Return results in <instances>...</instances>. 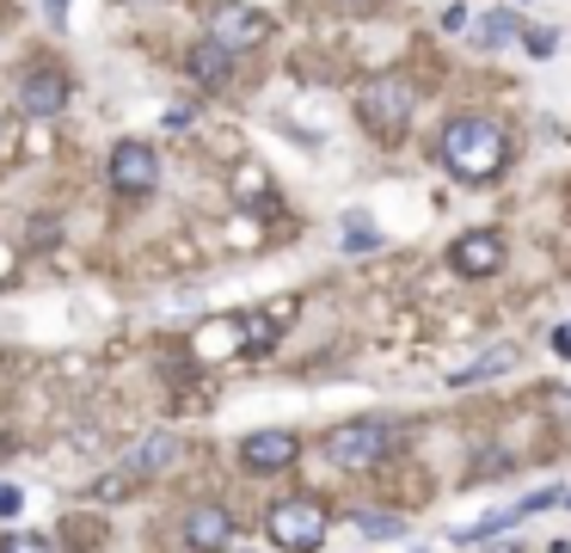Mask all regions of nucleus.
Returning <instances> with one entry per match:
<instances>
[{"mask_svg":"<svg viewBox=\"0 0 571 553\" xmlns=\"http://www.w3.org/2000/svg\"><path fill=\"white\" fill-rule=\"evenodd\" d=\"M510 160V142H504V123L492 117H455L443 129V167L455 172L461 184H486L498 179Z\"/></svg>","mask_w":571,"mask_h":553,"instance_id":"obj_1","label":"nucleus"},{"mask_svg":"<svg viewBox=\"0 0 571 553\" xmlns=\"http://www.w3.org/2000/svg\"><path fill=\"white\" fill-rule=\"evenodd\" d=\"M326 505L320 498H277L271 505V517H264V535H271V548L283 553H313L326 548Z\"/></svg>","mask_w":571,"mask_h":553,"instance_id":"obj_2","label":"nucleus"},{"mask_svg":"<svg viewBox=\"0 0 571 553\" xmlns=\"http://www.w3.org/2000/svg\"><path fill=\"white\" fill-rule=\"evenodd\" d=\"M387 443H393V425H387V418H351V425H339L326 437V461L344 467V474H369L375 461L387 455Z\"/></svg>","mask_w":571,"mask_h":553,"instance_id":"obj_3","label":"nucleus"},{"mask_svg":"<svg viewBox=\"0 0 571 553\" xmlns=\"http://www.w3.org/2000/svg\"><path fill=\"white\" fill-rule=\"evenodd\" d=\"M412 105H418V87L406 75H381L375 87H363V117L381 129V136H400L412 123Z\"/></svg>","mask_w":571,"mask_h":553,"instance_id":"obj_4","label":"nucleus"},{"mask_svg":"<svg viewBox=\"0 0 571 553\" xmlns=\"http://www.w3.org/2000/svg\"><path fill=\"white\" fill-rule=\"evenodd\" d=\"M264 37H271V19L252 13V7H216V13H209V44H221L228 56L259 49Z\"/></svg>","mask_w":571,"mask_h":553,"instance_id":"obj_5","label":"nucleus"},{"mask_svg":"<svg viewBox=\"0 0 571 553\" xmlns=\"http://www.w3.org/2000/svg\"><path fill=\"white\" fill-rule=\"evenodd\" d=\"M179 541L191 553H221V548H233V517L221 505H191L179 517Z\"/></svg>","mask_w":571,"mask_h":553,"instance_id":"obj_6","label":"nucleus"},{"mask_svg":"<svg viewBox=\"0 0 571 553\" xmlns=\"http://www.w3.org/2000/svg\"><path fill=\"white\" fill-rule=\"evenodd\" d=\"M111 184H117V191H129V198L155 191V184H160L155 148H148V142H117V148H111Z\"/></svg>","mask_w":571,"mask_h":553,"instance_id":"obj_7","label":"nucleus"},{"mask_svg":"<svg viewBox=\"0 0 571 553\" xmlns=\"http://www.w3.org/2000/svg\"><path fill=\"white\" fill-rule=\"evenodd\" d=\"M295 455H301L295 430H252L240 443V467H252V474H283V467H295Z\"/></svg>","mask_w":571,"mask_h":553,"instance_id":"obj_8","label":"nucleus"},{"mask_svg":"<svg viewBox=\"0 0 571 553\" xmlns=\"http://www.w3.org/2000/svg\"><path fill=\"white\" fill-rule=\"evenodd\" d=\"M448 264H455L461 276H498L504 271V234H492V228L461 234V240L448 246Z\"/></svg>","mask_w":571,"mask_h":553,"instance_id":"obj_9","label":"nucleus"},{"mask_svg":"<svg viewBox=\"0 0 571 553\" xmlns=\"http://www.w3.org/2000/svg\"><path fill=\"white\" fill-rule=\"evenodd\" d=\"M62 105H68L62 68H25V75H19V111H25V117H56Z\"/></svg>","mask_w":571,"mask_h":553,"instance_id":"obj_10","label":"nucleus"},{"mask_svg":"<svg viewBox=\"0 0 571 553\" xmlns=\"http://www.w3.org/2000/svg\"><path fill=\"white\" fill-rule=\"evenodd\" d=\"M185 68H191V80H203L209 92H216V87H228V80H233V56H228L221 44H209V37H203V44L185 56Z\"/></svg>","mask_w":571,"mask_h":553,"instance_id":"obj_11","label":"nucleus"},{"mask_svg":"<svg viewBox=\"0 0 571 553\" xmlns=\"http://www.w3.org/2000/svg\"><path fill=\"white\" fill-rule=\"evenodd\" d=\"M172 461H179V430H155V437L129 455V474H167Z\"/></svg>","mask_w":571,"mask_h":553,"instance_id":"obj_12","label":"nucleus"},{"mask_svg":"<svg viewBox=\"0 0 571 553\" xmlns=\"http://www.w3.org/2000/svg\"><path fill=\"white\" fill-rule=\"evenodd\" d=\"M516 363V351H510V345H492V351L486 357H473V363L461 369V375H455V387H473V382H492L498 369H510Z\"/></svg>","mask_w":571,"mask_h":553,"instance_id":"obj_13","label":"nucleus"},{"mask_svg":"<svg viewBox=\"0 0 571 553\" xmlns=\"http://www.w3.org/2000/svg\"><path fill=\"white\" fill-rule=\"evenodd\" d=\"M356 529H363L369 541H400L406 535V522L393 517V510H363V517H356Z\"/></svg>","mask_w":571,"mask_h":553,"instance_id":"obj_14","label":"nucleus"},{"mask_svg":"<svg viewBox=\"0 0 571 553\" xmlns=\"http://www.w3.org/2000/svg\"><path fill=\"white\" fill-rule=\"evenodd\" d=\"M369 246H381V234H375L363 215H351V222H344V252H369Z\"/></svg>","mask_w":571,"mask_h":553,"instance_id":"obj_15","label":"nucleus"},{"mask_svg":"<svg viewBox=\"0 0 571 553\" xmlns=\"http://www.w3.org/2000/svg\"><path fill=\"white\" fill-rule=\"evenodd\" d=\"M510 37H516V19H510V13H492L486 25H479V44H486V49L510 44Z\"/></svg>","mask_w":571,"mask_h":553,"instance_id":"obj_16","label":"nucleus"},{"mask_svg":"<svg viewBox=\"0 0 571 553\" xmlns=\"http://www.w3.org/2000/svg\"><path fill=\"white\" fill-rule=\"evenodd\" d=\"M0 553H49V541H44V535H25V529H19V535L0 541Z\"/></svg>","mask_w":571,"mask_h":553,"instance_id":"obj_17","label":"nucleus"},{"mask_svg":"<svg viewBox=\"0 0 571 553\" xmlns=\"http://www.w3.org/2000/svg\"><path fill=\"white\" fill-rule=\"evenodd\" d=\"M13 510H19V492H13V486H0V517H13Z\"/></svg>","mask_w":571,"mask_h":553,"instance_id":"obj_18","label":"nucleus"},{"mask_svg":"<svg viewBox=\"0 0 571 553\" xmlns=\"http://www.w3.org/2000/svg\"><path fill=\"white\" fill-rule=\"evenodd\" d=\"M553 351H559V357H571V326H559V332H553Z\"/></svg>","mask_w":571,"mask_h":553,"instance_id":"obj_19","label":"nucleus"},{"mask_svg":"<svg viewBox=\"0 0 571 553\" xmlns=\"http://www.w3.org/2000/svg\"><path fill=\"white\" fill-rule=\"evenodd\" d=\"M553 553H571V541H559V548H553Z\"/></svg>","mask_w":571,"mask_h":553,"instance_id":"obj_20","label":"nucleus"},{"mask_svg":"<svg viewBox=\"0 0 571 553\" xmlns=\"http://www.w3.org/2000/svg\"><path fill=\"white\" fill-rule=\"evenodd\" d=\"M49 7H56V13H62V0H49Z\"/></svg>","mask_w":571,"mask_h":553,"instance_id":"obj_21","label":"nucleus"},{"mask_svg":"<svg viewBox=\"0 0 571 553\" xmlns=\"http://www.w3.org/2000/svg\"><path fill=\"white\" fill-rule=\"evenodd\" d=\"M412 553H431V548H412Z\"/></svg>","mask_w":571,"mask_h":553,"instance_id":"obj_22","label":"nucleus"}]
</instances>
